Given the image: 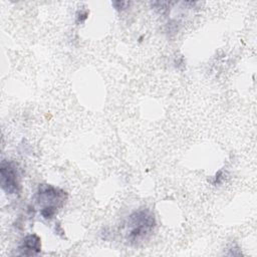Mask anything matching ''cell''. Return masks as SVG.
<instances>
[{"mask_svg": "<svg viewBox=\"0 0 257 257\" xmlns=\"http://www.w3.org/2000/svg\"><path fill=\"white\" fill-rule=\"evenodd\" d=\"M156 226V217L150 209H138L128 215L123 224L124 239L130 245H139L153 234Z\"/></svg>", "mask_w": 257, "mask_h": 257, "instance_id": "6da1fadb", "label": "cell"}, {"mask_svg": "<svg viewBox=\"0 0 257 257\" xmlns=\"http://www.w3.org/2000/svg\"><path fill=\"white\" fill-rule=\"evenodd\" d=\"M36 204L40 207V215L45 220H51L67 200V193L55 186L41 184L34 195Z\"/></svg>", "mask_w": 257, "mask_h": 257, "instance_id": "7a4b0ae2", "label": "cell"}, {"mask_svg": "<svg viewBox=\"0 0 257 257\" xmlns=\"http://www.w3.org/2000/svg\"><path fill=\"white\" fill-rule=\"evenodd\" d=\"M0 184L7 195H15L20 192V175L17 166L8 160H3L0 166Z\"/></svg>", "mask_w": 257, "mask_h": 257, "instance_id": "3957f363", "label": "cell"}, {"mask_svg": "<svg viewBox=\"0 0 257 257\" xmlns=\"http://www.w3.org/2000/svg\"><path fill=\"white\" fill-rule=\"evenodd\" d=\"M18 250L20 251L21 255L25 256H33L37 255L41 251V239L36 234H28L26 235L19 247Z\"/></svg>", "mask_w": 257, "mask_h": 257, "instance_id": "277c9868", "label": "cell"}, {"mask_svg": "<svg viewBox=\"0 0 257 257\" xmlns=\"http://www.w3.org/2000/svg\"><path fill=\"white\" fill-rule=\"evenodd\" d=\"M151 4H152V7L160 14L167 13L168 8L170 7V2H167V1H155V2H152Z\"/></svg>", "mask_w": 257, "mask_h": 257, "instance_id": "5b68a950", "label": "cell"}, {"mask_svg": "<svg viewBox=\"0 0 257 257\" xmlns=\"http://www.w3.org/2000/svg\"><path fill=\"white\" fill-rule=\"evenodd\" d=\"M111 5L114 7L115 10L122 11L127 8V6L130 5V2L128 1H113V2H111Z\"/></svg>", "mask_w": 257, "mask_h": 257, "instance_id": "8992f818", "label": "cell"}, {"mask_svg": "<svg viewBox=\"0 0 257 257\" xmlns=\"http://www.w3.org/2000/svg\"><path fill=\"white\" fill-rule=\"evenodd\" d=\"M88 16L87 11H78L76 13V22L77 23H82Z\"/></svg>", "mask_w": 257, "mask_h": 257, "instance_id": "52a82bcc", "label": "cell"}]
</instances>
